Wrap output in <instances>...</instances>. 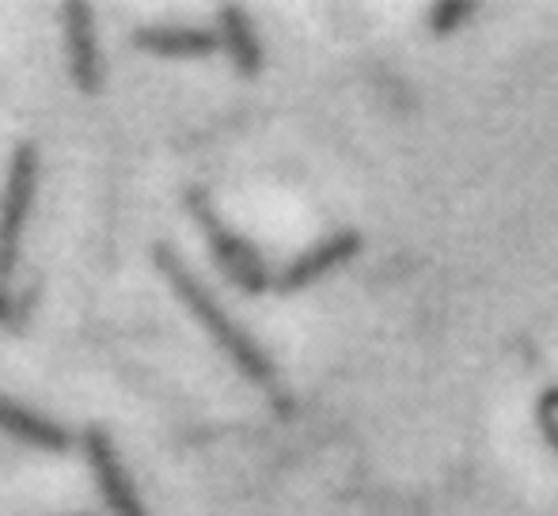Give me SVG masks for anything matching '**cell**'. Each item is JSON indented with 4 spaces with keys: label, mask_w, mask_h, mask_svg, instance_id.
I'll return each mask as SVG.
<instances>
[{
    "label": "cell",
    "mask_w": 558,
    "mask_h": 516,
    "mask_svg": "<svg viewBox=\"0 0 558 516\" xmlns=\"http://www.w3.org/2000/svg\"><path fill=\"white\" fill-rule=\"evenodd\" d=\"M133 46L156 53V58H209V53L221 50V35L206 27H171V23H156V27L133 30Z\"/></svg>",
    "instance_id": "7"
},
{
    "label": "cell",
    "mask_w": 558,
    "mask_h": 516,
    "mask_svg": "<svg viewBox=\"0 0 558 516\" xmlns=\"http://www.w3.org/2000/svg\"><path fill=\"white\" fill-rule=\"evenodd\" d=\"M221 46L243 76H255L263 69V46H258L255 27H251L247 12L240 4L221 8Z\"/></svg>",
    "instance_id": "9"
},
{
    "label": "cell",
    "mask_w": 558,
    "mask_h": 516,
    "mask_svg": "<svg viewBox=\"0 0 558 516\" xmlns=\"http://www.w3.org/2000/svg\"><path fill=\"white\" fill-rule=\"evenodd\" d=\"M65 15V38H69V65H73V81L84 96H96L104 84V61L96 50V23H92V4L84 0H69L61 8Z\"/></svg>",
    "instance_id": "6"
},
{
    "label": "cell",
    "mask_w": 558,
    "mask_h": 516,
    "mask_svg": "<svg viewBox=\"0 0 558 516\" xmlns=\"http://www.w3.org/2000/svg\"><path fill=\"white\" fill-rule=\"evenodd\" d=\"M81 444H84V456H88L92 475H96L107 509L114 516H145V505H141L137 490H133L130 475H125L122 459H118V449H114L111 437H107L104 429H84Z\"/></svg>",
    "instance_id": "4"
},
{
    "label": "cell",
    "mask_w": 558,
    "mask_h": 516,
    "mask_svg": "<svg viewBox=\"0 0 558 516\" xmlns=\"http://www.w3.org/2000/svg\"><path fill=\"white\" fill-rule=\"evenodd\" d=\"M20 316H23V304H15L12 296L0 288V323H15Z\"/></svg>",
    "instance_id": "12"
},
{
    "label": "cell",
    "mask_w": 558,
    "mask_h": 516,
    "mask_svg": "<svg viewBox=\"0 0 558 516\" xmlns=\"http://www.w3.org/2000/svg\"><path fill=\"white\" fill-rule=\"evenodd\" d=\"M153 258H156V266H160L163 278H168V285L175 288V296L186 304V308H191V316L206 327L209 339L221 346V354L228 357V361H232L235 369L251 380V384H258L266 391L278 388V372H274V361L266 357V349L258 346V342L251 339V334L243 331L232 316H228V311L221 308V300H217V296L191 273V266L171 251L168 244H156Z\"/></svg>",
    "instance_id": "1"
},
{
    "label": "cell",
    "mask_w": 558,
    "mask_h": 516,
    "mask_svg": "<svg viewBox=\"0 0 558 516\" xmlns=\"http://www.w3.org/2000/svg\"><path fill=\"white\" fill-rule=\"evenodd\" d=\"M357 251H361L357 232H350V229L335 232V236L319 239L312 251L296 255L293 262L274 278V288H278V293H301V288H308L312 281L327 278V273L338 270V266H345Z\"/></svg>",
    "instance_id": "5"
},
{
    "label": "cell",
    "mask_w": 558,
    "mask_h": 516,
    "mask_svg": "<svg viewBox=\"0 0 558 516\" xmlns=\"http://www.w3.org/2000/svg\"><path fill=\"white\" fill-rule=\"evenodd\" d=\"M536 418H539V433L547 437V444L558 452V384L547 388L536 403Z\"/></svg>",
    "instance_id": "11"
},
{
    "label": "cell",
    "mask_w": 558,
    "mask_h": 516,
    "mask_svg": "<svg viewBox=\"0 0 558 516\" xmlns=\"http://www.w3.org/2000/svg\"><path fill=\"white\" fill-rule=\"evenodd\" d=\"M35 186H38V152L31 140H23L12 152L8 183H4V194H0V285L12 278L15 262H20L23 229H27Z\"/></svg>",
    "instance_id": "3"
},
{
    "label": "cell",
    "mask_w": 558,
    "mask_h": 516,
    "mask_svg": "<svg viewBox=\"0 0 558 516\" xmlns=\"http://www.w3.org/2000/svg\"><path fill=\"white\" fill-rule=\"evenodd\" d=\"M471 15H475V0H445V4L429 8V30H434V35H452Z\"/></svg>",
    "instance_id": "10"
},
{
    "label": "cell",
    "mask_w": 558,
    "mask_h": 516,
    "mask_svg": "<svg viewBox=\"0 0 558 516\" xmlns=\"http://www.w3.org/2000/svg\"><path fill=\"white\" fill-rule=\"evenodd\" d=\"M0 433H8L12 441L31 444L38 452H65L69 449V433L61 426H53L50 418L27 410L20 403H8L0 398Z\"/></svg>",
    "instance_id": "8"
},
{
    "label": "cell",
    "mask_w": 558,
    "mask_h": 516,
    "mask_svg": "<svg viewBox=\"0 0 558 516\" xmlns=\"http://www.w3.org/2000/svg\"><path fill=\"white\" fill-rule=\"evenodd\" d=\"M186 209H191L194 221L202 224V232H206V239H209V251H214L217 266H221L225 278L232 281V285H240L243 293H251V296H263L266 288H274V273L266 270L263 255H258L243 236H235L221 217H217V209L209 206L206 191L186 194Z\"/></svg>",
    "instance_id": "2"
}]
</instances>
